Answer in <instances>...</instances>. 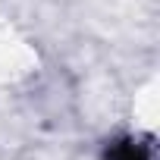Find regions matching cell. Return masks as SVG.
Wrapping results in <instances>:
<instances>
[{
	"mask_svg": "<svg viewBox=\"0 0 160 160\" xmlns=\"http://www.w3.org/2000/svg\"><path fill=\"white\" fill-rule=\"evenodd\" d=\"M107 160H154V144L141 138H119L107 148Z\"/></svg>",
	"mask_w": 160,
	"mask_h": 160,
	"instance_id": "obj_1",
	"label": "cell"
}]
</instances>
